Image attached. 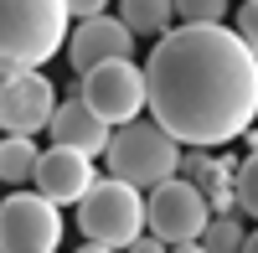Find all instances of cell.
<instances>
[{
    "mask_svg": "<svg viewBox=\"0 0 258 253\" xmlns=\"http://www.w3.org/2000/svg\"><path fill=\"white\" fill-rule=\"evenodd\" d=\"M150 114L181 145L217 150L243 140L258 119V52L238 26L222 21H181L155 36L145 62Z\"/></svg>",
    "mask_w": 258,
    "mask_h": 253,
    "instance_id": "cell-1",
    "label": "cell"
},
{
    "mask_svg": "<svg viewBox=\"0 0 258 253\" xmlns=\"http://www.w3.org/2000/svg\"><path fill=\"white\" fill-rule=\"evenodd\" d=\"M73 36L68 0H0V73L47 68Z\"/></svg>",
    "mask_w": 258,
    "mask_h": 253,
    "instance_id": "cell-2",
    "label": "cell"
},
{
    "mask_svg": "<svg viewBox=\"0 0 258 253\" xmlns=\"http://www.w3.org/2000/svg\"><path fill=\"white\" fill-rule=\"evenodd\" d=\"M145 227V192L114 171L93 181L88 197L78 202V233L88 238V248H135Z\"/></svg>",
    "mask_w": 258,
    "mask_h": 253,
    "instance_id": "cell-3",
    "label": "cell"
},
{
    "mask_svg": "<svg viewBox=\"0 0 258 253\" xmlns=\"http://www.w3.org/2000/svg\"><path fill=\"white\" fill-rule=\"evenodd\" d=\"M109 171L124 176V181H135L140 192H150V186L181 176V140L170 135L155 114L150 119H129L109 140Z\"/></svg>",
    "mask_w": 258,
    "mask_h": 253,
    "instance_id": "cell-4",
    "label": "cell"
},
{
    "mask_svg": "<svg viewBox=\"0 0 258 253\" xmlns=\"http://www.w3.org/2000/svg\"><path fill=\"white\" fill-rule=\"evenodd\" d=\"M145 222H150V233L165 238L170 248H202V233H207V222H212V202H207V192H202L197 181L170 176L160 186H150Z\"/></svg>",
    "mask_w": 258,
    "mask_h": 253,
    "instance_id": "cell-5",
    "label": "cell"
},
{
    "mask_svg": "<svg viewBox=\"0 0 258 253\" xmlns=\"http://www.w3.org/2000/svg\"><path fill=\"white\" fill-rule=\"evenodd\" d=\"M78 93L88 98L114 130L150 109V83H145V68L135 57H109V62H98V68L78 73Z\"/></svg>",
    "mask_w": 258,
    "mask_h": 253,
    "instance_id": "cell-6",
    "label": "cell"
},
{
    "mask_svg": "<svg viewBox=\"0 0 258 253\" xmlns=\"http://www.w3.org/2000/svg\"><path fill=\"white\" fill-rule=\"evenodd\" d=\"M0 248L6 253H52L62 248V202L47 192H16L0 202Z\"/></svg>",
    "mask_w": 258,
    "mask_h": 253,
    "instance_id": "cell-7",
    "label": "cell"
},
{
    "mask_svg": "<svg viewBox=\"0 0 258 253\" xmlns=\"http://www.w3.org/2000/svg\"><path fill=\"white\" fill-rule=\"evenodd\" d=\"M57 114V88L41 68L0 73V130L6 135H41Z\"/></svg>",
    "mask_w": 258,
    "mask_h": 253,
    "instance_id": "cell-8",
    "label": "cell"
},
{
    "mask_svg": "<svg viewBox=\"0 0 258 253\" xmlns=\"http://www.w3.org/2000/svg\"><path fill=\"white\" fill-rule=\"evenodd\" d=\"M135 31H129V21L124 16H109V11H98V16H83L73 36H68V62L78 73H88L98 68V62H109V57H135Z\"/></svg>",
    "mask_w": 258,
    "mask_h": 253,
    "instance_id": "cell-9",
    "label": "cell"
},
{
    "mask_svg": "<svg viewBox=\"0 0 258 253\" xmlns=\"http://www.w3.org/2000/svg\"><path fill=\"white\" fill-rule=\"evenodd\" d=\"M98 181L93 171V155L88 150H73V145H52V150H41V165H36V192H47L52 202L62 207H78L88 197V186Z\"/></svg>",
    "mask_w": 258,
    "mask_h": 253,
    "instance_id": "cell-10",
    "label": "cell"
},
{
    "mask_svg": "<svg viewBox=\"0 0 258 253\" xmlns=\"http://www.w3.org/2000/svg\"><path fill=\"white\" fill-rule=\"evenodd\" d=\"M47 130H52V145H73V150H88L93 160H98V155H109V140H114V124L103 119V114H98V109H93V103L83 98L78 88L57 103V114H52V124H47Z\"/></svg>",
    "mask_w": 258,
    "mask_h": 253,
    "instance_id": "cell-11",
    "label": "cell"
},
{
    "mask_svg": "<svg viewBox=\"0 0 258 253\" xmlns=\"http://www.w3.org/2000/svg\"><path fill=\"white\" fill-rule=\"evenodd\" d=\"M36 165H41L36 135H6V140H0V181H6V186L36 181Z\"/></svg>",
    "mask_w": 258,
    "mask_h": 253,
    "instance_id": "cell-12",
    "label": "cell"
},
{
    "mask_svg": "<svg viewBox=\"0 0 258 253\" xmlns=\"http://www.w3.org/2000/svg\"><path fill=\"white\" fill-rule=\"evenodd\" d=\"M119 16L135 36H165L176 21V0H119Z\"/></svg>",
    "mask_w": 258,
    "mask_h": 253,
    "instance_id": "cell-13",
    "label": "cell"
},
{
    "mask_svg": "<svg viewBox=\"0 0 258 253\" xmlns=\"http://www.w3.org/2000/svg\"><path fill=\"white\" fill-rule=\"evenodd\" d=\"M243 212H212L207 233H202V253H238L248 248V233H243Z\"/></svg>",
    "mask_w": 258,
    "mask_h": 253,
    "instance_id": "cell-14",
    "label": "cell"
},
{
    "mask_svg": "<svg viewBox=\"0 0 258 253\" xmlns=\"http://www.w3.org/2000/svg\"><path fill=\"white\" fill-rule=\"evenodd\" d=\"M238 207H243V217L258 222V150H248V160H238Z\"/></svg>",
    "mask_w": 258,
    "mask_h": 253,
    "instance_id": "cell-15",
    "label": "cell"
},
{
    "mask_svg": "<svg viewBox=\"0 0 258 253\" xmlns=\"http://www.w3.org/2000/svg\"><path fill=\"white\" fill-rule=\"evenodd\" d=\"M181 21H227V0H176Z\"/></svg>",
    "mask_w": 258,
    "mask_h": 253,
    "instance_id": "cell-16",
    "label": "cell"
},
{
    "mask_svg": "<svg viewBox=\"0 0 258 253\" xmlns=\"http://www.w3.org/2000/svg\"><path fill=\"white\" fill-rule=\"evenodd\" d=\"M238 31H243V41L258 52V0H243L238 6Z\"/></svg>",
    "mask_w": 258,
    "mask_h": 253,
    "instance_id": "cell-17",
    "label": "cell"
},
{
    "mask_svg": "<svg viewBox=\"0 0 258 253\" xmlns=\"http://www.w3.org/2000/svg\"><path fill=\"white\" fill-rule=\"evenodd\" d=\"M68 11H73V21H83V16H98V11H109V0H68Z\"/></svg>",
    "mask_w": 258,
    "mask_h": 253,
    "instance_id": "cell-18",
    "label": "cell"
},
{
    "mask_svg": "<svg viewBox=\"0 0 258 253\" xmlns=\"http://www.w3.org/2000/svg\"><path fill=\"white\" fill-rule=\"evenodd\" d=\"M248 248H253V253H258V233H248Z\"/></svg>",
    "mask_w": 258,
    "mask_h": 253,
    "instance_id": "cell-19",
    "label": "cell"
}]
</instances>
